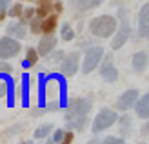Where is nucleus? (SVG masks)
<instances>
[{"label":"nucleus","mask_w":149,"mask_h":144,"mask_svg":"<svg viewBox=\"0 0 149 144\" xmlns=\"http://www.w3.org/2000/svg\"><path fill=\"white\" fill-rule=\"evenodd\" d=\"M38 106L42 110L46 106V73L38 75Z\"/></svg>","instance_id":"16"},{"label":"nucleus","mask_w":149,"mask_h":144,"mask_svg":"<svg viewBox=\"0 0 149 144\" xmlns=\"http://www.w3.org/2000/svg\"><path fill=\"white\" fill-rule=\"evenodd\" d=\"M73 140V133L69 131V133H64V140L62 142H71Z\"/></svg>","instance_id":"31"},{"label":"nucleus","mask_w":149,"mask_h":144,"mask_svg":"<svg viewBox=\"0 0 149 144\" xmlns=\"http://www.w3.org/2000/svg\"><path fill=\"white\" fill-rule=\"evenodd\" d=\"M135 111H136V117L140 119H147L149 117V95H142L140 98H136V102H135Z\"/></svg>","instance_id":"13"},{"label":"nucleus","mask_w":149,"mask_h":144,"mask_svg":"<svg viewBox=\"0 0 149 144\" xmlns=\"http://www.w3.org/2000/svg\"><path fill=\"white\" fill-rule=\"evenodd\" d=\"M73 4L77 9L80 11H87V9H93V0H73Z\"/></svg>","instance_id":"23"},{"label":"nucleus","mask_w":149,"mask_h":144,"mask_svg":"<svg viewBox=\"0 0 149 144\" xmlns=\"http://www.w3.org/2000/svg\"><path fill=\"white\" fill-rule=\"evenodd\" d=\"M131 66H133V71L135 73H142L147 67V53L146 51L135 53V55H133V60H131Z\"/></svg>","instance_id":"14"},{"label":"nucleus","mask_w":149,"mask_h":144,"mask_svg":"<svg viewBox=\"0 0 149 144\" xmlns=\"http://www.w3.org/2000/svg\"><path fill=\"white\" fill-rule=\"evenodd\" d=\"M60 35H62V39L68 40V42L74 39V31L71 29V26L68 24V22H64V24H62V27H60Z\"/></svg>","instance_id":"21"},{"label":"nucleus","mask_w":149,"mask_h":144,"mask_svg":"<svg viewBox=\"0 0 149 144\" xmlns=\"http://www.w3.org/2000/svg\"><path fill=\"white\" fill-rule=\"evenodd\" d=\"M116 27H118V29H115L116 33H115L113 39H111V49H120L131 37V26H129V22L125 20V17L122 18L120 26H116Z\"/></svg>","instance_id":"7"},{"label":"nucleus","mask_w":149,"mask_h":144,"mask_svg":"<svg viewBox=\"0 0 149 144\" xmlns=\"http://www.w3.org/2000/svg\"><path fill=\"white\" fill-rule=\"evenodd\" d=\"M147 13H149V6L144 4L140 7V13H138V37L140 39H147L149 35V29H147Z\"/></svg>","instance_id":"12"},{"label":"nucleus","mask_w":149,"mask_h":144,"mask_svg":"<svg viewBox=\"0 0 149 144\" xmlns=\"http://www.w3.org/2000/svg\"><path fill=\"white\" fill-rule=\"evenodd\" d=\"M102 2H104V0H93V9H95V7H98Z\"/></svg>","instance_id":"33"},{"label":"nucleus","mask_w":149,"mask_h":144,"mask_svg":"<svg viewBox=\"0 0 149 144\" xmlns=\"http://www.w3.org/2000/svg\"><path fill=\"white\" fill-rule=\"evenodd\" d=\"M26 60H27L31 66H35L36 62H38V53H36L35 48H27V49H26Z\"/></svg>","instance_id":"24"},{"label":"nucleus","mask_w":149,"mask_h":144,"mask_svg":"<svg viewBox=\"0 0 149 144\" xmlns=\"http://www.w3.org/2000/svg\"><path fill=\"white\" fill-rule=\"evenodd\" d=\"M22 13L26 15V18H31V17H33V13H35V9H26V11H22Z\"/></svg>","instance_id":"32"},{"label":"nucleus","mask_w":149,"mask_h":144,"mask_svg":"<svg viewBox=\"0 0 149 144\" xmlns=\"http://www.w3.org/2000/svg\"><path fill=\"white\" fill-rule=\"evenodd\" d=\"M9 4H11V0H0V13H4L6 7H9Z\"/></svg>","instance_id":"30"},{"label":"nucleus","mask_w":149,"mask_h":144,"mask_svg":"<svg viewBox=\"0 0 149 144\" xmlns=\"http://www.w3.org/2000/svg\"><path fill=\"white\" fill-rule=\"evenodd\" d=\"M0 73H13V66L0 58Z\"/></svg>","instance_id":"28"},{"label":"nucleus","mask_w":149,"mask_h":144,"mask_svg":"<svg viewBox=\"0 0 149 144\" xmlns=\"http://www.w3.org/2000/svg\"><path fill=\"white\" fill-rule=\"evenodd\" d=\"M118 26L116 18L113 15H100V17H95L89 22V31L95 37H100V39H107L115 33V29Z\"/></svg>","instance_id":"2"},{"label":"nucleus","mask_w":149,"mask_h":144,"mask_svg":"<svg viewBox=\"0 0 149 144\" xmlns=\"http://www.w3.org/2000/svg\"><path fill=\"white\" fill-rule=\"evenodd\" d=\"M100 77H102V80L109 82V84H113V82L118 80V70L113 66V57L111 55H106V58H104V66L100 70Z\"/></svg>","instance_id":"8"},{"label":"nucleus","mask_w":149,"mask_h":144,"mask_svg":"<svg viewBox=\"0 0 149 144\" xmlns=\"http://www.w3.org/2000/svg\"><path fill=\"white\" fill-rule=\"evenodd\" d=\"M93 108V98L84 97V98H71L68 100L64 110L65 111V122L68 128L73 131H84L86 124L89 122V111Z\"/></svg>","instance_id":"1"},{"label":"nucleus","mask_w":149,"mask_h":144,"mask_svg":"<svg viewBox=\"0 0 149 144\" xmlns=\"http://www.w3.org/2000/svg\"><path fill=\"white\" fill-rule=\"evenodd\" d=\"M29 22H31L29 26H31V31H33V33H42V18L35 17V18H31Z\"/></svg>","instance_id":"26"},{"label":"nucleus","mask_w":149,"mask_h":144,"mask_svg":"<svg viewBox=\"0 0 149 144\" xmlns=\"http://www.w3.org/2000/svg\"><path fill=\"white\" fill-rule=\"evenodd\" d=\"M142 135H144V137L147 135V124H144V126H142Z\"/></svg>","instance_id":"35"},{"label":"nucleus","mask_w":149,"mask_h":144,"mask_svg":"<svg viewBox=\"0 0 149 144\" xmlns=\"http://www.w3.org/2000/svg\"><path fill=\"white\" fill-rule=\"evenodd\" d=\"M6 31L9 37H13V39L22 40V39H26V35H27V24H26V20L20 18L18 22H11Z\"/></svg>","instance_id":"11"},{"label":"nucleus","mask_w":149,"mask_h":144,"mask_svg":"<svg viewBox=\"0 0 149 144\" xmlns=\"http://www.w3.org/2000/svg\"><path fill=\"white\" fill-rule=\"evenodd\" d=\"M62 57H64V51H49L47 55H46V62L47 64H56V62H60L62 60Z\"/></svg>","instance_id":"22"},{"label":"nucleus","mask_w":149,"mask_h":144,"mask_svg":"<svg viewBox=\"0 0 149 144\" xmlns=\"http://www.w3.org/2000/svg\"><path fill=\"white\" fill-rule=\"evenodd\" d=\"M20 51V42L13 37H2L0 39V58L2 60H9L13 57H17Z\"/></svg>","instance_id":"6"},{"label":"nucleus","mask_w":149,"mask_h":144,"mask_svg":"<svg viewBox=\"0 0 149 144\" xmlns=\"http://www.w3.org/2000/svg\"><path fill=\"white\" fill-rule=\"evenodd\" d=\"M98 142H104V144H124L125 139H124V137L118 139V137H113V135H111V137H104V139H100Z\"/></svg>","instance_id":"27"},{"label":"nucleus","mask_w":149,"mask_h":144,"mask_svg":"<svg viewBox=\"0 0 149 144\" xmlns=\"http://www.w3.org/2000/svg\"><path fill=\"white\" fill-rule=\"evenodd\" d=\"M138 95H140L138 89H127L125 93H122L120 97H118V100H116V110H120V111H127V110H131L133 106H135Z\"/></svg>","instance_id":"9"},{"label":"nucleus","mask_w":149,"mask_h":144,"mask_svg":"<svg viewBox=\"0 0 149 144\" xmlns=\"http://www.w3.org/2000/svg\"><path fill=\"white\" fill-rule=\"evenodd\" d=\"M51 11V0H38V9H36V17L44 18L47 17Z\"/></svg>","instance_id":"18"},{"label":"nucleus","mask_w":149,"mask_h":144,"mask_svg":"<svg viewBox=\"0 0 149 144\" xmlns=\"http://www.w3.org/2000/svg\"><path fill=\"white\" fill-rule=\"evenodd\" d=\"M64 130H56L55 131V135H53V137H51V142H62L64 140Z\"/></svg>","instance_id":"29"},{"label":"nucleus","mask_w":149,"mask_h":144,"mask_svg":"<svg viewBox=\"0 0 149 144\" xmlns=\"http://www.w3.org/2000/svg\"><path fill=\"white\" fill-rule=\"evenodd\" d=\"M56 27V17L55 15H47L42 20V33H53V29Z\"/></svg>","instance_id":"17"},{"label":"nucleus","mask_w":149,"mask_h":144,"mask_svg":"<svg viewBox=\"0 0 149 144\" xmlns=\"http://www.w3.org/2000/svg\"><path fill=\"white\" fill-rule=\"evenodd\" d=\"M55 48H56V37H53V33H44V37L38 42V48H36V53H38V57H46Z\"/></svg>","instance_id":"10"},{"label":"nucleus","mask_w":149,"mask_h":144,"mask_svg":"<svg viewBox=\"0 0 149 144\" xmlns=\"http://www.w3.org/2000/svg\"><path fill=\"white\" fill-rule=\"evenodd\" d=\"M104 57V48L102 46H91L86 51L84 62H82V73H91L93 70H96V66L100 64V60Z\"/></svg>","instance_id":"4"},{"label":"nucleus","mask_w":149,"mask_h":144,"mask_svg":"<svg viewBox=\"0 0 149 144\" xmlns=\"http://www.w3.org/2000/svg\"><path fill=\"white\" fill-rule=\"evenodd\" d=\"M22 108H27L29 106V75L24 73L22 75Z\"/></svg>","instance_id":"15"},{"label":"nucleus","mask_w":149,"mask_h":144,"mask_svg":"<svg viewBox=\"0 0 149 144\" xmlns=\"http://www.w3.org/2000/svg\"><path fill=\"white\" fill-rule=\"evenodd\" d=\"M22 66H24V67H26V70H27V67H31V64H29V62H27V60H26V58H24V60H22Z\"/></svg>","instance_id":"34"},{"label":"nucleus","mask_w":149,"mask_h":144,"mask_svg":"<svg viewBox=\"0 0 149 144\" xmlns=\"http://www.w3.org/2000/svg\"><path fill=\"white\" fill-rule=\"evenodd\" d=\"M51 131H53V124H42L40 128H36V130H35L33 137L35 139H46Z\"/></svg>","instance_id":"19"},{"label":"nucleus","mask_w":149,"mask_h":144,"mask_svg":"<svg viewBox=\"0 0 149 144\" xmlns=\"http://www.w3.org/2000/svg\"><path fill=\"white\" fill-rule=\"evenodd\" d=\"M58 66H60V73L64 77H73L78 71V66H80V53L73 51L69 55H64L62 60L58 62Z\"/></svg>","instance_id":"5"},{"label":"nucleus","mask_w":149,"mask_h":144,"mask_svg":"<svg viewBox=\"0 0 149 144\" xmlns=\"http://www.w3.org/2000/svg\"><path fill=\"white\" fill-rule=\"evenodd\" d=\"M120 131H122V137L129 135V131H131V117L129 115H124L120 119Z\"/></svg>","instance_id":"20"},{"label":"nucleus","mask_w":149,"mask_h":144,"mask_svg":"<svg viewBox=\"0 0 149 144\" xmlns=\"http://www.w3.org/2000/svg\"><path fill=\"white\" fill-rule=\"evenodd\" d=\"M22 11H24V7H22V4H15L9 11H7V17L11 18H17V17H22Z\"/></svg>","instance_id":"25"},{"label":"nucleus","mask_w":149,"mask_h":144,"mask_svg":"<svg viewBox=\"0 0 149 144\" xmlns=\"http://www.w3.org/2000/svg\"><path fill=\"white\" fill-rule=\"evenodd\" d=\"M118 120V115L115 110H109V108H104L98 111V115L93 119V124H91V130L93 133H102L104 130L111 128L113 124H116Z\"/></svg>","instance_id":"3"},{"label":"nucleus","mask_w":149,"mask_h":144,"mask_svg":"<svg viewBox=\"0 0 149 144\" xmlns=\"http://www.w3.org/2000/svg\"><path fill=\"white\" fill-rule=\"evenodd\" d=\"M55 7H56V11H62V4H60V2H56Z\"/></svg>","instance_id":"36"}]
</instances>
